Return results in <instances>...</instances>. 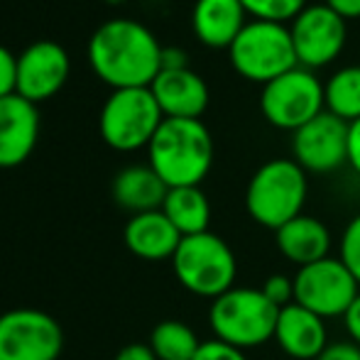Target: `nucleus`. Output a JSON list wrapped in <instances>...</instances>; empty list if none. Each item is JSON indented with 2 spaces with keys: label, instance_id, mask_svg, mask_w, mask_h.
<instances>
[{
  "label": "nucleus",
  "instance_id": "nucleus-19",
  "mask_svg": "<svg viewBox=\"0 0 360 360\" xmlns=\"http://www.w3.org/2000/svg\"><path fill=\"white\" fill-rule=\"evenodd\" d=\"M248 25V13L240 0H196L191 10V27L201 44L228 49Z\"/></svg>",
  "mask_w": 360,
  "mask_h": 360
},
{
  "label": "nucleus",
  "instance_id": "nucleus-28",
  "mask_svg": "<svg viewBox=\"0 0 360 360\" xmlns=\"http://www.w3.org/2000/svg\"><path fill=\"white\" fill-rule=\"evenodd\" d=\"M15 81H18V57L0 44V98L15 94Z\"/></svg>",
  "mask_w": 360,
  "mask_h": 360
},
{
  "label": "nucleus",
  "instance_id": "nucleus-11",
  "mask_svg": "<svg viewBox=\"0 0 360 360\" xmlns=\"http://www.w3.org/2000/svg\"><path fill=\"white\" fill-rule=\"evenodd\" d=\"M299 67L316 72L341 57L348 39V20L328 5H307L289 25Z\"/></svg>",
  "mask_w": 360,
  "mask_h": 360
},
{
  "label": "nucleus",
  "instance_id": "nucleus-1",
  "mask_svg": "<svg viewBox=\"0 0 360 360\" xmlns=\"http://www.w3.org/2000/svg\"><path fill=\"white\" fill-rule=\"evenodd\" d=\"M162 44L150 27L130 18L105 20L89 39V64L113 91L150 89L162 72Z\"/></svg>",
  "mask_w": 360,
  "mask_h": 360
},
{
  "label": "nucleus",
  "instance_id": "nucleus-33",
  "mask_svg": "<svg viewBox=\"0 0 360 360\" xmlns=\"http://www.w3.org/2000/svg\"><path fill=\"white\" fill-rule=\"evenodd\" d=\"M113 360H157V358L147 343H130V346L120 348L118 356Z\"/></svg>",
  "mask_w": 360,
  "mask_h": 360
},
{
  "label": "nucleus",
  "instance_id": "nucleus-22",
  "mask_svg": "<svg viewBox=\"0 0 360 360\" xmlns=\"http://www.w3.org/2000/svg\"><path fill=\"white\" fill-rule=\"evenodd\" d=\"M201 338L196 331L184 321L176 319H165L150 333V343L157 360H194L201 348Z\"/></svg>",
  "mask_w": 360,
  "mask_h": 360
},
{
  "label": "nucleus",
  "instance_id": "nucleus-10",
  "mask_svg": "<svg viewBox=\"0 0 360 360\" xmlns=\"http://www.w3.org/2000/svg\"><path fill=\"white\" fill-rule=\"evenodd\" d=\"M64 331L39 309H10L0 314V360H59Z\"/></svg>",
  "mask_w": 360,
  "mask_h": 360
},
{
  "label": "nucleus",
  "instance_id": "nucleus-4",
  "mask_svg": "<svg viewBox=\"0 0 360 360\" xmlns=\"http://www.w3.org/2000/svg\"><path fill=\"white\" fill-rule=\"evenodd\" d=\"M280 309L255 287H233L211 302L209 326L214 338L240 351L265 346L275 338Z\"/></svg>",
  "mask_w": 360,
  "mask_h": 360
},
{
  "label": "nucleus",
  "instance_id": "nucleus-9",
  "mask_svg": "<svg viewBox=\"0 0 360 360\" xmlns=\"http://www.w3.org/2000/svg\"><path fill=\"white\" fill-rule=\"evenodd\" d=\"M358 294L360 285L338 257H323L294 275V302L321 319H343Z\"/></svg>",
  "mask_w": 360,
  "mask_h": 360
},
{
  "label": "nucleus",
  "instance_id": "nucleus-8",
  "mask_svg": "<svg viewBox=\"0 0 360 360\" xmlns=\"http://www.w3.org/2000/svg\"><path fill=\"white\" fill-rule=\"evenodd\" d=\"M260 110L270 125L297 133L302 125H307L309 120L326 110L323 84L314 72L294 67L292 72L277 76L275 81L262 86Z\"/></svg>",
  "mask_w": 360,
  "mask_h": 360
},
{
  "label": "nucleus",
  "instance_id": "nucleus-26",
  "mask_svg": "<svg viewBox=\"0 0 360 360\" xmlns=\"http://www.w3.org/2000/svg\"><path fill=\"white\" fill-rule=\"evenodd\" d=\"M262 294L275 304L277 309H285L287 304L294 302V277L287 275H270L265 285L260 287Z\"/></svg>",
  "mask_w": 360,
  "mask_h": 360
},
{
  "label": "nucleus",
  "instance_id": "nucleus-30",
  "mask_svg": "<svg viewBox=\"0 0 360 360\" xmlns=\"http://www.w3.org/2000/svg\"><path fill=\"white\" fill-rule=\"evenodd\" d=\"M348 167L360 176V118L348 125Z\"/></svg>",
  "mask_w": 360,
  "mask_h": 360
},
{
  "label": "nucleus",
  "instance_id": "nucleus-27",
  "mask_svg": "<svg viewBox=\"0 0 360 360\" xmlns=\"http://www.w3.org/2000/svg\"><path fill=\"white\" fill-rule=\"evenodd\" d=\"M194 360H248V356L240 348L228 346V343L218 341V338H209V341L201 343Z\"/></svg>",
  "mask_w": 360,
  "mask_h": 360
},
{
  "label": "nucleus",
  "instance_id": "nucleus-34",
  "mask_svg": "<svg viewBox=\"0 0 360 360\" xmlns=\"http://www.w3.org/2000/svg\"><path fill=\"white\" fill-rule=\"evenodd\" d=\"M323 5L338 13L343 20H358L360 18V0H323Z\"/></svg>",
  "mask_w": 360,
  "mask_h": 360
},
{
  "label": "nucleus",
  "instance_id": "nucleus-13",
  "mask_svg": "<svg viewBox=\"0 0 360 360\" xmlns=\"http://www.w3.org/2000/svg\"><path fill=\"white\" fill-rule=\"evenodd\" d=\"M69 74H72V59L67 49L52 39H39L18 54L15 94L37 105L54 98L64 89Z\"/></svg>",
  "mask_w": 360,
  "mask_h": 360
},
{
  "label": "nucleus",
  "instance_id": "nucleus-3",
  "mask_svg": "<svg viewBox=\"0 0 360 360\" xmlns=\"http://www.w3.org/2000/svg\"><path fill=\"white\" fill-rule=\"evenodd\" d=\"M309 176L292 157H277L255 169L245 189V211L257 226L280 231L304 214Z\"/></svg>",
  "mask_w": 360,
  "mask_h": 360
},
{
  "label": "nucleus",
  "instance_id": "nucleus-2",
  "mask_svg": "<svg viewBox=\"0 0 360 360\" xmlns=\"http://www.w3.org/2000/svg\"><path fill=\"white\" fill-rule=\"evenodd\" d=\"M147 165L169 189L199 186L214 165V138L201 120L165 118L147 145Z\"/></svg>",
  "mask_w": 360,
  "mask_h": 360
},
{
  "label": "nucleus",
  "instance_id": "nucleus-16",
  "mask_svg": "<svg viewBox=\"0 0 360 360\" xmlns=\"http://www.w3.org/2000/svg\"><path fill=\"white\" fill-rule=\"evenodd\" d=\"M272 341L280 346L285 356L294 360H319V356L328 348L326 319L292 302L280 309Z\"/></svg>",
  "mask_w": 360,
  "mask_h": 360
},
{
  "label": "nucleus",
  "instance_id": "nucleus-6",
  "mask_svg": "<svg viewBox=\"0 0 360 360\" xmlns=\"http://www.w3.org/2000/svg\"><path fill=\"white\" fill-rule=\"evenodd\" d=\"M228 59L240 79L262 86L299 67L289 27L265 20H248L236 42L228 47Z\"/></svg>",
  "mask_w": 360,
  "mask_h": 360
},
{
  "label": "nucleus",
  "instance_id": "nucleus-29",
  "mask_svg": "<svg viewBox=\"0 0 360 360\" xmlns=\"http://www.w3.org/2000/svg\"><path fill=\"white\" fill-rule=\"evenodd\" d=\"M319 360H360V346L353 341L328 343V348L319 356Z\"/></svg>",
  "mask_w": 360,
  "mask_h": 360
},
{
  "label": "nucleus",
  "instance_id": "nucleus-12",
  "mask_svg": "<svg viewBox=\"0 0 360 360\" xmlns=\"http://www.w3.org/2000/svg\"><path fill=\"white\" fill-rule=\"evenodd\" d=\"M292 160L311 174H331L348 165V123L323 110L292 133Z\"/></svg>",
  "mask_w": 360,
  "mask_h": 360
},
{
  "label": "nucleus",
  "instance_id": "nucleus-14",
  "mask_svg": "<svg viewBox=\"0 0 360 360\" xmlns=\"http://www.w3.org/2000/svg\"><path fill=\"white\" fill-rule=\"evenodd\" d=\"M39 140V110L18 94L0 98V169L20 167Z\"/></svg>",
  "mask_w": 360,
  "mask_h": 360
},
{
  "label": "nucleus",
  "instance_id": "nucleus-18",
  "mask_svg": "<svg viewBox=\"0 0 360 360\" xmlns=\"http://www.w3.org/2000/svg\"><path fill=\"white\" fill-rule=\"evenodd\" d=\"M123 243L135 257L150 262L172 260L181 243V236L172 221L160 211L130 216L123 231Z\"/></svg>",
  "mask_w": 360,
  "mask_h": 360
},
{
  "label": "nucleus",
  "instance_id": "nucleus-7",
  "mask_svg": "<svg viewBox=\"0 0 360 360\" xmlns=\"http://www.w3.org/2000/svg\"><path fill=\"white\" fill-rule=\"evenodd\" d=\"M162 115L150 89H118L105 98L98 115L101 138L118 152H135L152 143Z\"/></svg>",
  "mask_w": 360,
  "mask_h": 360
},
{
  "label": "nucleus",
  "instance_id": "nucleus-32",
  "mask_svg": "<svg viewBox=\"0 0 360 360\" xmlns=\"http://www.w3.org/2000/svg\"><path fill=\"white\" fill-rule=\"evenodd\" d=\"M189 67V57L181 47H165L162 49V69L172 72V69H186Z\"/></svg>",
  "mask_w": 360,
  "mask_h": 360
},
{
  "label": "nucleus",
  "instance_id": "nucleus-5",
  "mask_svg": "<svg viewBox=\"0 0 360 360\" xmlns=\"http://www.w3.org/2000/svg\"><path fill=\"white\" fill-rule=\"evenodd\" d=\"M172 267H174V277L186 292L211 302L236 287V252L221 236L211 231L181 238L172 257Z\"/></svg>",
  "mask_w": 360,
  "mask_h": 360
},
{
  "label": "nucleus",
  "instance_id": "nucleus-31",
  "mask_svg": "<svg viewBox=\"0 0 360 360\" xmlns=\"http://www.w3.org/2000/svg\"><path fill=\"white\" fill-rule=\"evenodd\" d=\"M343 326H346V333L356 346H360V294L358 299L351 304V309L343 316Z\"/></svg>",
  "mask_w": 360,
  "mask_h": 360
},
{
  "label": "nucleus",
  "instance_id": "nucleus-24",
  "mask_svg": "<svg viewBox=\"0 0 360 360\" xmlns=\"http://www.w3.org/2000/svg\"><path fill=\"white\" fill-rule=\"evenodd\" d=\"M250 20H265V22H292L304 8L307 0H240Z\"/></svg>",
  "mask_w": 360,
  "mask_h": 360
},
{
  "label": "nucleus",
  "instance_id": "nucleus-25",
  "mask_svg": "<svg viewBox=\"0 0 360 360\" xmlns=\"http://www.w3.org/2000/svg\"><path fill=\"white\" fill-rule=\"evenodd\" d=\"M338 260L348 267V272L360 285V214L353 216L343 228L341 240H338Z\"/></svg>",
  "mask_w": 360,
  "mask_h": 360
},
{
  "label": "nucleus",
  "instance_id": "nucleus-35",
  "mask_svg": "<svg viewBox=\"0 0 360 360\" xmlns=\"http://www.w3.org/2000/svg\"><path fill=\"white\" fill-rule=\"evenodd\" d=\"M108 3H113V0H108Z\"/></svg>",
  "mask_w": 360,
  "mask_h": 360
},
{
  "label": "nucleus",
  "instance_id": "nucleus-21",
  "mask_svg": "<svg viewBox=\"0 0 360 360\" xmlns=\"http://www.w3.org/2000/svg\"><path fill=\"white\" fill-rule=\"evenodd\" d=\"M162 214L169 218L181 238L199 236V233L209 231L211 201L201 191V186H174L167 191Z\"/></svg>",
  "mask_w": 360,
  "mask_h": 360
},
{
  "label": "nucleus",
  "instance_id": "nucleus-20",
  "mask_svg": "<svg viewBox=\"0 0 360 360\" xmlns=\"http://www.w3.org/2000/svg\"><path fill=\"white\" fill-rule=\"evenodd\" d=\"M113 201L130 216L160 211L169 186L160 179L150 165H130L120 169L113 179Z\"/></svg>",
  "mask_w": 360,
  "mask_h": 360
},
{
  "label": "nucleus",
  "instance_id": "nucleus-15",
  "mask_svg": "<svg viewBox=\"0 0 360 360\" xmlns=\"http://www.w3.org/2000/svg\"><path fill=\"white\" fill-rule=\"evenodd\" d=\"M157 105L165 118L201 120L209 108V86L191 67L186 69H162L150 86Z\"/></svg>",
  "mask_w": 360,
  "mask_h": 360
},
{
  "label": "nucleus",
  "instance_id": "nucleus-17",
  "mask_svg": "<svg viewBox=\"0 0 360 360\" xmlns=\"http://www.w3.org/2000/svg\"><path fill=\"white\" fill-rule=\"evenodd\" d=\"M275 243L280 255L299 270L323 257H331L333 238L326 223L319 221L316 216L302 214L275 231Z\"/></svg>",
  "mask_w": 360,
  "mask_h": 360
},
{
  "label": "nucleus",
  "instance_id": "nucleus-23",
  "mask_svg": "<svg viewBox=\"0 0 360 360\" xmlns=\"http://www.w3.org/2000/svg\"><path fill=\"white\" fill-rule=\"evenodd\" d=\"M323 98L326 110L336 118L346 120L348 125L360 118V67H343L328 76L323 84Z\"/></svg>",
  "mask_w": 360,
  "mask_h": 360
}]
</instances>
